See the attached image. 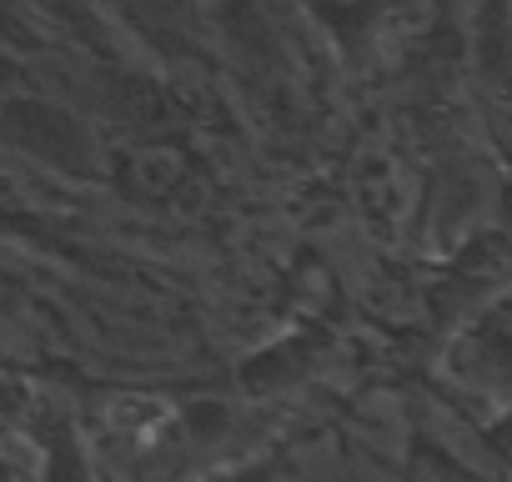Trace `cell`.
Listing matches in <instances>:
<instances>
[{
  "label": "cell",
  "instance_id": "1",
  "mask_svg": "<svg viewBox=\"0 0 512 482\" xmlns=\"http://www.w3.org/2000/svg\"><path fill=\"white\" fill-rule=\"evenodd\" d=\"M11 141L26 146L31 156L51 161V166H66V171H91V141L86 131L46 106V101H11Z\"/></svg>",
  "mask_w": 512,
  "mask_h": 482
}]
</instances>
